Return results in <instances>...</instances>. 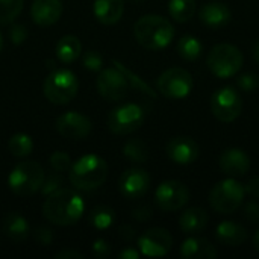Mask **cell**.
Instances as JSON below:
<instances>
[{
    "label": "cell",
    "mask_w": 259,
    "mask_h": 259,
    "mask_svg": "<svg viewBox=\"0 0 259 259\" xmlns=\"http://www.w3.org/2000/svg\"><path fill=\"white\" fill-rule=\"evenodd\" d=\"M167 155L179 165H190L199 158L200 149L199 144L190 137H175L167 144Z\"/></svg>",
    "instance_id": "cell-16"
},
{
    "label": "cell",
    "mask_w": 259,
    "mask_h": 259,
    "mask_svg": "<svg viewBox=\"0 0 259 259\" xmlns=\"http://www.w3.org/2000/svg\"><path fill=\"white\" fill-rule=\"evenodd\" d=\"M114 64H115V67L117 68H120L121 70V73L124 74V77L127 79V82L131 83V85H134V88H137V90H140V91H143V93H146V94H150V96H155V93L149 88V85L147 83H144L137 74H134L131 70H127L123 64H120L118 61H114Z\"/></svg>",
    "instance_id": "cell-32"
},
{
    "label": "cell",
    "mask_w": 259,
    "mask_h": 259,
    "mask_svg": "<svg viewBox=\"0 0 259 259\" xmlns=\"http://www.w3.org/2000/svg\"><path fill=\"white\" fill-rule=\"evenodd\" d=\"M244 217L252 222V223H259V205L256 202H249L244 208Z\"/></svg>",
    "instance_id": "cell-40"
},
{
    "label": "cell",
    "mask_w": 259,
    "mask_h": 259,
    "mask_svg": "<svg viewBox=\"0 0 259 259\" xmlns=\"http://www.w3.org/2000/svg\"><path fill=\"white\" fill-rule=\"evenodd\" d=\"M62 185H64L62 175H59V171H55V173L49 175L47 178H44V182L41 185V193L44 196H49V194L55 193L56 190L62 188Z\"/></svg>",
    "instance_id": "cell-33"
},
{
    "label": "cell",
    "mask_w": 259,
    "mask_h": 259,
    "mask_svg": "<svg viewBox=\"0 0 259 259\" xmlns=\"http://www.w3.org/2000/svg\"><path fill=\"white\" fill-rule=\"evenodd\" d=\"M244 191H246L247 194H250L252 197L259 199V176L252 178V179H250V181L246 184V187H244Z\"/></svg>",
    "instance_id": "cell-41"
},
{
    "label": "cell",
    "mask_w": 259,
    "mask_h": 259,
    "mask_svg": "<svg viewBox=\"0 0 259 259\" xmlns=\"http://www.w3.org/2000/svg\"><path fill=\"white\" fill-rule=\"evenodd\" d=\"M93 11L102 24H115L123 17L124 0H94Z\"/></svg>",
    "instance_id": "cell-21"
},
{
    "label": "cell",
    "mask_w": 259,
    "mask_h": 259,
    "mask_svg": "<svg viewBox=\"0 0 259 259\" xmlns=\"http://www.w3.org/2000/svg\"><path fill=\"white\" fill-rule=\"evenodd\" d=\"M217 240L225 246H240L247 240V231L244 226L235 222H222L215 229Z\"/></svg>",
    "instance_id": "cell-22"
},
{
    "label": "cell",
    "mask_w": 259,
    "mask_h": 259,
    "mask_svg": "<svg viewBox=\"0 0 259 259\" xmlns=\"http://www.w3.org/2000/svg\"><path fill=\"white\" fill-rule=\"evenodd\" d=\"M150 215H152V211H150V208H147V206H144V208H138L135 212H134V217L137 219V220H147V219H150Z\"/></svg>",
    "instance_id": "cell-44"
},
{
    "label": "cell",
    "mask_w": 259,
    "mask_h": 259,
    "mask_svg": "<svg viewBox=\"0 0 259 259\" xmlns=\"http://www.w3.org/2000/svg\"><path fill=\"white\" fill-rule=\"evenodd\" d=\"M115 222V212L112 208L109 206H105V205H100V206H96L91 214H90V223L94 229H99V231H105L108 228L112 226V223Z\"/></svg>",
    "instance_id": "cell-28"
},
{
    "label": "cell",
    "mask_w": 259,
    "mask_h": 259,
    "mask_svg": "<svg viewBox=\"0 0 259 259\" xmlns=\"http://www.w3.org/2000/svg\"><path fill=\"white\" fill-rule=\"evenodd\" d=\"M134 35L143 47L149 50H161L173 41L175 27L165 17L149 14L137 20Z\"/></svg>",
    "instance_id": "cell-2"
},
{
    "label": "cell",
    "mask_w": 259,
    "mask_h": 259,
    "mask_svg": "<svg viewBox=\"0 0 259 259\" xmlns=\"http://www.w3.org/2000/svg\"><path fill=\"white\" fill-rule=\"evenodd\" d=\"M253 246H255V249L259 252V229L256 231L255 237H253Z\"/></svg>",
    "instance_id": "cell-47"
},
{
    "label": "cell",
    "mask_w": 259,
    "mask_h": 259,
    "mask_svg": "<svg viewBox=\"0 0 259 259\" xmlns=\"http://www.w3.org/2000/svg\"><path fill=\"white\" fill-rule=\"evenodd\" d=\"M24 0H0V24L12 23L21 12Z\"/></svg>",
    "instance_id": "cell-31"
},
{
    "label": "cell",
    "mask_w": 259,
    "mask_h": 259,
    "mask_svg": "<svg viewBox=\"0 0 259 259\" xmlns=\"http://www.w3.org/2000/svg\"><path fill=\"white\" fill-rule=\"evenodd\" d=\"M118 258L120 259H138L140 258V252L135 250L134 247H126L124 250H121L118 253Z\"/></svg>",
    "instance_id": "cell-43"
},
{
    "label": "cell",
    "mask_w": 259,
    "mask_h": 259,
    "mask_svg": "<svg viewBox=\"0 0 259 259\" xmlns=\"http://www.w3.org/2000/svg\"><path fill=\"white\" fill-rule=\"evenodd\" d=\"M202 42L193 35H185L178 42V53L185 61H196L202 55Z\"/></svg>",
    "instance_id": "cell-27"
},
{
    "label": "cell",
    "mask_w": 259,
    "mask_h": 259,
    "mask_svg": "<svg viewBox=\"0 0 259 259\" xmlns=\"http://www.w3.org/2000/svg\"><path fill=\"white\" fill-rule=\"evenodd\" d=\"M35 240L39 243V244H42V246H49V244H52V241H53V235H52V231L49 229V228H38L36 231H35Z\"/></svg>",
    "instance_id": "cell-39"
},
{
    "label": "cell",
    "mask_w": 259,
    "mask_h": 259,
    "mask_svg": "<svg viewBox=\"0 0 259 259\" xmlns=\"http://www.w3.org/2000/svg\"><path fill=\"white\" fill-rule=\"evenodd\" d=\"M137 2H140V0H137Z\"/></svg>",
    "instance_id": "cell-49"
},
{
    "label": "cell",
    "mask_w": 259,
    "mask_h": 259,
    "mask_svg": "<svg viewBox=\"0 0 259 259\" xmlns=\"http://www.w3.org/2000/svg\"><path fill=\"white\" fill-rule=\"evenodd\" d=\"M118 187L126 199H140L149 191L150 176L146 170L131 168L121 175L118 181Z\"/></svg>",
    "instance_id": "cell-15"
},
{
    "label": "cell",
    "mask_w": 259,
    "mask_h": 259,
    "mask_svg": "<svg viewBox=\"0 0 259 259\" xmlns=\"http://www.w3.org/2000/svg\"><path fill=\"white\" fill-rule=\"evenodd\" d=\"M44 170L35 161H23L17 164L8 178V185L12 193L21 197H27L41 190L44 182Z\"/></svg>",
    "instance_id": "cell-4"
},
{
    "label": "cell",
    "mask_w": 259,
    "mask_h": 259,
    "mask_svg": "<svg viewBox=\"0 0 259 259\" xmlns=\"http://www.w3.org/2000/svg\"><path fill=\"white\" fill-rule=\"evenodd\" d=\"M219 164L223 173H226L231 178H237V176H244L249 171L250 158L244 150L232 147L220 155Z\"/></svg>",
    "instance_id": "cell-17"
},
{
    "label": "cell",
    "mask_w": 259,
    "mask_h": 259,
    "mask_svg": "<svg viewBox=\"0 0 259 259\" xmlns=\"http://www.w3.org/2000/svg\"><path fill=\"white\" fill-rule=\"evenodd\" d=\"M85 211V203L80 194L71 188H59L49 194L44 205L42 214L47 222L56 226L76 225Z\"/></svg>",
    "instance_id": "cell-1"
},
{
    "label": "cell",
    "mask_w": 259,
    "mask_h": 259,
    "mask_svg": "<svg viewBox=\"0 0 259 259\" xmlns=\"http://www.w3.org/2000/svg\"><path fill=\"white\" fill-rule=\"evenodd\" d=\"M120 235H121L124 240H132L134 235H135V229H134L132 226H129V225H124V226L120 228Z\"/></svg>",
    "instance_id": "cell-45"
},
{
    "label": "cell",
    "mask_w": 259,
    "mask_h": 259,
    "mask_svg": "<svg viewBox=\"0 0 259 259\" xmlns=\"http://www.w3.org/2000/svg\"><path fill=\"white\" fill-rule=\"evenodd\" d=\"M211 109L214 117L223 123H232L237 120L243 109V100L237 88L228 85L217 90L211 99Z\"/></svg>",
    "instance_id": "cell-9"
},
{
    "label": "cell",
    "mask_w": 259,
    "mask_h": 259,
    "mask_svg": "<svg viewBox=\"0 0 259 259\" xmlns=\"http://www.w3.org/2000/svg\"><path fill=\"white\" fill-rule=\"evenodd\" d=\"M56 58L62 64H71L74 62L80 53H82V44L80 39L74 35H65L62 36L56 44Z\"/></svg>",
    "instance_id": "cell-25"
},
{
    "label": "cell",
    "mask_w": 259,
    "mask_h": 259,
    "mask_svg": "<svg viewBox=\"0 0 259 259\" xmlns=\"http://www.w3.org/2000/svg\"><path fill=\"white\" fill-rule=\"evenodd\" d=\"M50 167L55 170V171H59V173H64V171H68L70 167H71V159L70 156L65 153V152H55L52 153L50 156Z\"/></svg>",
    "instance_id": "cell-34"
},
{
    "label": "cell",
    "mask_w": 259,
    "mask_h": 259,
    "mask_svg": "<svg viewBox=\"0 0 259 259\" xmlns=\"http://www.w3.org/2000/svg\"><path fill=\"white\" fill-rule=\"evenodd\" d=\"M42 90L46 99L53 105H67L76 97L79 90V82L73 71L59 68L52 71L46 77Z\"/></svg>",
    "instance_id": "cell-6"
},
{
    "label": "cell",
    "mask_w": 259,
    "mask_h": 259,
    "mask_svg": "<svg viewBox=\"0 0 259 259\" xmlns=\"http://www.w3.org/2000/svg\"><path fill=\"white\" fill-rule=\"evenodd\" d=\"M208 212L202 208H190L182 212L179 219V226L181 229L188 234V235H197L200 234L206 225H208Z\"/></svg>",
    "instance_id": "cell-23"
},
{
    "label": "cell",
    "mask_w": 259,
    "mask_h": 259,
    "mask_svg": "<svg viewBox=\"0 0 259 259\" xmlns=\"http://www.w3.org/2000/svg\"><path fill=\"white\" fill-rule=\"evenodd\" d=\"M96 87H97L99 94L103 99L115 102L126 96L129 82L120 68L111 67V68H105L100 71V74L96 80Z\"/></svg>",
    "instance_id": "cell-12"
},
{
    "label": "cell",
    "mask_w": 259,
    "mask_h": 259,
    "mask_svg": "<svg viewBox=\"0 0 259 259\" xmlns=\"http://www.w3.org/2000/svg\"><path fill=\"white\" fill-rule=\"evenodd\" d=\"M168 12L178 23H185L196 14V0H170Z\"/></svg>",
    "instance_id": "cell-26"
},
{
    "label": "cell",
    "mask_w": 259,
    "mask_h": 259,
    "mask_svg": "<svg viewBox=\"0 0 259 259\" xmlns=\"http://www.w3.org/2000/svg\"><path fill=\"white\" fill-rule=\"evenodd\" d=\"M244 194V185L237 179L229 178L215 184L209 193V203L219 214H232L241 206Z\"/></svg>",
    "instance_id": "cell-7"
},
{
    "label": "cell",
    "mask_w": 259,
    "mask_h": 259,
    "mask_svg": "<svg viewBox=\"0 0 259 259\" xmlns=\"http://www.w3.org/2000/svg\"><path fill=\"white\" fill-rule=\"evenodd\" d=\"M138 247L144 256H165L173 247V237L162 228H152L138 238Z\"/></svg>",
    "instance_id": "cell-13"
},
{
    "label": "cell",
    "mask_w": 259,
    "mask_h": 259,
    "mask_svg": "<svg viewBox=\"0 0 259 259\" xmlns=\"http://www.w3.org/2000/svg\"><path fill=\"white\" fill-rule=\"evenodd\" d=\"M9 38L15 46L23 44L27 38V27L24 24H12V27L9 29Z\"/></svg>",
    "instance_id": "cell-37"
},
{
    "label": "cell",
    "mask_w": 259,
    "mask_h": 259,
    "mask_svg": "<svg viewBox=\"0 0 259 259\" xmlns=\"http://www.w3.org/2000/svg\"><path fill=\"white\" fill-rule=\"evenodd\" d=\"M144 123V109L137 103H124L111 111L108 127L115 135H129Z\"/></svg>",
    "instance_id": "cell-8"
},
{
    "label": "cell",
    "mask_w": 259,
    "mask_h": 259,
    "mask_svg": "<svg viewBox=\"0 0 259 259\" xmlns=\"http://www.w3.org/2000/svg\"><path fill=\"white\" fill-rule=\"evenodd\" d=\"M237 85L240 90L243 91H255L259 88V76L255 73H246V74H241L237 80Z\"/></svg>",
    "instance_id": "cell-36"
},
{
    "label": "cell",
    "mask_w": 259,
    "mask_h": 259,
    "mask_svg": "<svg viewBox=\"0 0 259 259\" xmlns=\"http://www.w3.org/2000/svg\"><path fill=\"white\" fill-rule=\"evenodd\" d=\"M124 156L137 164H143L149 159V147L141 140H131L124 144L123 149Z\"/></svg>",
    "instance_id": "cell-30"
},
{
    "label": "cell",
    "mask_w": 259,
    "mask_h": 259,
    "mask_svg": "<svg viewBox=\"0 0 259 259\" xmlns=\"http://www.w3.org/2000/svg\"><path fill=\"white\" fill-rule=\"evenodd\" d=\"M155 200L159 209L165 212H175L188 203L190 190L181 181H165L156 188Z\"/></svg>",
    "instance_id": "cell-11"
},
{
    "label": "cell",
    "mask_w": 259,
    "mask_h": 259,
    "mask_svg": "<svg viewBox=\"0 0 259 259\" xmlns=\"http://www.w3.org/2000/svg\"><path fill=\"white\" fill-rule=\"evenodd\" d=\"M8 149L11 155H14L15 158H26L33 150V141L26 134H15L11 137L8 143Z\"/></svg>",
    "instance_id": "cell-29"
},
{
    "label": "cell",
    "mask_w": 259,
    "mask_h": 259,
    "mask_svg": "<svg viewBox=\"0 0 259 259\" xmlns=\"http://www.w3.org/2000/svg\"><path fill=\"white\" fill-rule=\"evenodd\" d=\"M3 232L5 235L15 241V243H21L24 241L29 234H30V228H29V223L27 220L20 215V214H8L3 220Z\"/></svg>",
    "instance_id": "cell-24"
},
{
    "label": "cell",
    "mask_w": 259,
    "mask_h": 259,
    "mask_svg": "<svg viewBox=\"0 0 259 259\" xmlns=\"http://www.w3.org/2000/svg\"><path fill=\"white\" fill-rule=\"evenodd\" d=\"M93 129L91 120L76 111H70L58 117L56 120V131L64 137L70 140H82L90 135Z\"/></svg>",
    "instance_id": "cell-14"
},
{
    "label": "cell",
    "mask_w": 259,
    "mask_h": 259,
    "mask_svg": "<svg viewBox=\"0 0 259 259\" xmlns=\"http://www.w3.org/2000/svg\"><path fill=\"white\" fill-rule=\"evenodd\" d=\"M82 64L87 70L90 71H100L103 65V58L99 52L96 50H88L82 56Z\"/></svg>",
    "instance_id": "cell-35"
},
{
    "label": "cell",
    "mask_w": 259,
    "mask_h": 259,
    "mask_svg": "<svg viewBox=\"0 0 259 259\" xmlns=\"http://www.w3.org/2000/svg\"><path fill=\"white\" fill-rule=\"evenodd\" d=\"M158 90L168 99H184L193 90V77L185 68H168L159 76Z\"/></svg>",
    "instance_id": "cell-10"
},
{
    "label": "cell",
    "mask_w": 259,
    "mask_h": 259,
    "mask_svg": "<svg viewBox=\"0 0 259 259\" xmlns=\"http://www.w3.org/2000/svg\"><path fill=\"white\" fill-rule=\"evenodd\" d=\"M62 14L61 0H33L30 8V17L35 24L46 27L55 24Z\"/></svg>",
    "instance_id": "cell-18"
},
{
    "label": "cell",
    "mask_w": 259,
    "mask_h": 259,
    "mask_svg": "<svg viewBox=\"0 0 259 259\" xmlns=\"http://www.w3.org/2000/svg\"><path fill=\"white\" fill-rule=\"evenodd\" d=\"M70 182L76 190L93 191L103 185L108 178V164L97 155H85L70 167Z\"/></svg>",
    "instance_id": "cell-3"
},
{
    "label": "cell",
    "mask_w": 259,
    "mask_h": 259,
    "mask_svg": "<svg viewBox=\"0 0 259 259\" xmlns=\"http://www.w3.org/2000/svg\"><path fill=\"white\" fill-rule=\"evenodd\" d=\"M253 58L256 59V62L259 64V41L255 44V47H253Z\"/></svg>",
    "instance_id": "cell-46"
},
{
    "label": "cell",
    "mask_w": 259,
    "mask_h": 259,
    "mask_svg": "<svg viewBox=\"0 0 259 259\" xmlns=\"http://www.w3.org/2000/svg\"><path fill=\"white\" fill-rule=\"evenodd\" d=\"M200 20L211 29H220L231 21V9L220 2H211L202 6Z\"/></svg>",
    "instance_id": "cell-20"
},
{
    "label": "cell",
    "mask_w": 259,
    "mask_h": 259,
    "mask_svg": "<svg viewBox=\"0 0 259 259\" xmlns=\"http://www.w3.org/2000/svg\"><path fill=\"white\" fill-rule=\"evenodd\" d=\"M244 62V56L237 46L220 42L211 49L206 58V64L212 74L220 79H228L235 76Z\"/></svg>",
    "instance_id": "cell-5"
},
{
    "label": "cell",
    "mask_w": 259,
    "mask_h": 259,
    "mask_svg": "<svg viewBox=\"0 0 259 259\" xmlns=\"http://www.w3.org/2000/svg\"><path fill=\"white\" fill-rule=\"evenodd\" d=\"M2 47H3V38H2V33H0V52H2Z\"/></svg>",
    "instance_id": "cell-48"
},
{
    "label": "cell",
    "mask_w": 259,
    "mask_h": 259,
    "mask_svg": "<svg viewBox=\"0 0 259 259\" xmlns=\"http://www.w3.org/2000/svg\"><path fill=\"white\" fill-rule=\"evenodd\" d=\"M91 250H93V255H94L96 258L105 259L111 255V244H108L105 240H96V241L93 243Z\"/></svg>",
    "instance_id": "cell-38"
},
{
    "label": "cell",
    "mask_w": 259,
    "mask_h": 259,
    "mask_svg": "<svg viewBox=\"0 0 259 259\" xmlns=\"http://www.w3.org/2000/svg\"><path fill=\"white\" fill-rule=\"evenodd\" d=\"M181 256L185 259H214L215 247L203 237H190L181 246Z\"/></svg>",
    "instance_id": "cell-19"
},
{
    "label": "cell",
    "mask_w": 259,
    "mask_h": 259,
    "mask_svg": "<svg viewBox=\"0 0 259 259\" xmlns=\"http://www.w3.org/2000/svg\"><path fill=\"white\" fill-rule=\"evenodd\" d=\"M83 258V255L82 253H79V252H76V250H61V252H58L56 253V259H82Z\"/></svg>",
    "instance_id": "cell-42"
}]
</instances>
